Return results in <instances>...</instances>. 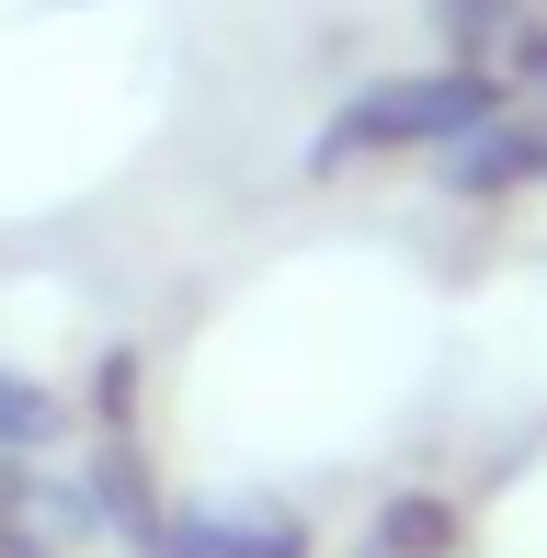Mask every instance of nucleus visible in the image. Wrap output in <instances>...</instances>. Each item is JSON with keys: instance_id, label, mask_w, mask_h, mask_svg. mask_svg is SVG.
<instances>
[{"instance_id": "1", "label": "nucleus", "mask_w": 547, "mask_h": 558, "mask_svg": "<svg viewBox=\"0 0 547 558\" xmlns=\"http://www.w3.org/2000/svg\"><path fill=\"white\" fill-rule=\"evenodd\" d=\"M502 114V69L479 58H445V69H400V81H365L354 104H342L331 125H319L308 171H354V160H411V148H457L467 125Z\"/></svg>"}, {"instance_id": "2", "label": "nucleus", "mask_w": 547, "mask_h": 558, "mask_svg": "<svg viewBox=\"0 0 547 558\" xmlns=\"http://www.w3.org/2000/svg\"><path fill=\"white\" fill-rule=\"evenodd\" d=\"M445 183H457V194H525V183H547V114L467 125V137L445 148Z\"/></svg>"}, {"instance_id": "3", "label": "nucleus", "mask_w": 547, "mask_h": 558, "mask_svg": "<svg viewBox=\"0 0 547 558\" xmlns=\"http://www.w3.org/2000/svg\"><path fill=\"white\" fill-rule=\"evenodd\" d=\"M434 12H445V46H457V58H479V69H502V46L536 23L525 0H434Z\"/></svg>"}, {"instance_id": "4", "label": "nucleus", "mask_w": 547, "mask_h": 558, "mask_svg": "<svg viewBox=\"0 0 547 558\" xmlns=\"http://www.w3.org/2000/svg\"><path fill=\"white\" fill-rule=\"evenodd\" d=\"M58 434H69V411L35 388V376L0 365V456H35V445H58Z\"/></svg>"}, {"instance_id": "5", "label": "nucleus", "mask_w": 547, "mask_h": 558, "mask_svg": "<svg viewBox=\"0 0 547 558\" xmlns=\"http://www.w3.org/2000/svg\"><path fill=\"white\" fill-rule=\"evenodd\" d=\"M445 536H457V524H445V501H422V490H400L377 513V558H434Z\"/></svg>"}]
</instances>
